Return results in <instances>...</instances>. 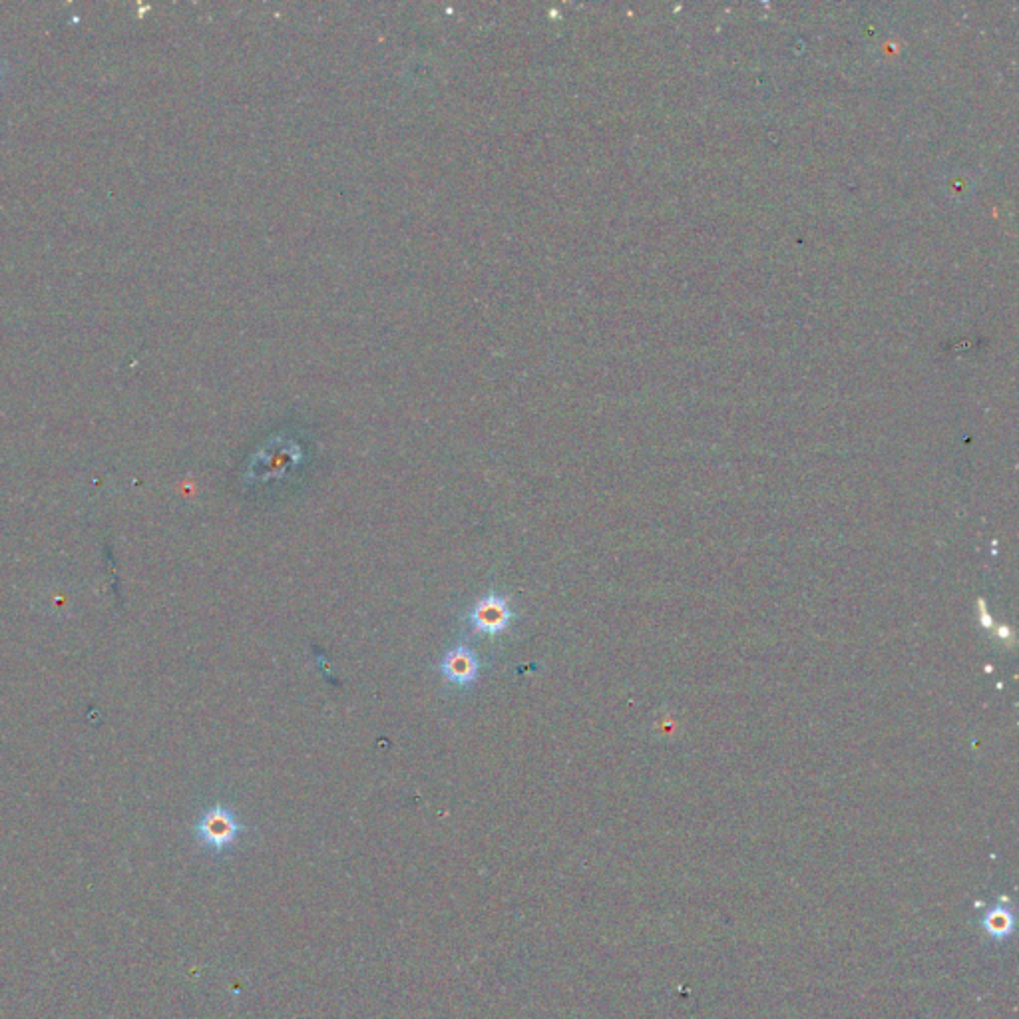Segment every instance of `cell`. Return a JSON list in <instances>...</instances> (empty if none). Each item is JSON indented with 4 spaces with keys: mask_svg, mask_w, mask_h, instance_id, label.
<instances>
[{
    "mask_svg": "<svg viewBox=\"0 0 1019 1019\" xmlns=\"http://www.w3.org/2000/svg\"><path fill=\"white\" fill-rule=\"evenodd\" d=\"M0 80H2V62H0Z\"/></svg>",
    "mask_w": 1019,
    "mask_h": 1019,
    "instance_id": "obj_5",
    "label": "cell"
},
{
    "mask_svg": "<svg viewBox=\"0 0 1019 1019\" xmlns=\"http://www.w3.org/2000/svg\"><path fill=\"white\" fill-rule=\"evenodd\" d=\"M245 826L237 820L235 813L223 805H215L204 811L196 824V836L207 850L221 854L229 850L243 834Z\"/></svg>",
    "mask_w": 1019,
    "mask_h": 1019,
    "instance_id": "obj_1",
    "label": "cell"
},
{
    "mask_svg": "<svg viewBox=\"0 0 1019 1019\" xmlns=\"http://www.w3.org/2000/svg\"><path fill=\"white\" fill-rule=\"evenodd\" d=\"M442 675L460 687H468L478 679L480 673V661L476 653L464 645L452 647L440 661Z\"/></svg>",
    "mask_w": 1019,
    "mask_h": 1019,
    "instance_id": "obj_3",
    "label": "cell"
},
{
    "mask_svg": "<svg viewBox=\"0 0 1019 1019\" xmlns=\"http://www.w3.org/2000/svg\"><path fill=\"white\" fill-rule=\"evenodd\" d=\"M514 621V612L508 606V600L498 594H488L480 598L468 613V623L474 631L484 635H500Z\"/></svg>",
    "mask_w": 1019,
    "mask_h": 1019,
    "instance_id": "obj_2",
    "label": "cell"
},
{
    "mask_svg": "<svg viewBox=\"0 0 1019 1019\" xmlns=\"http://www.w3.org/2000/svg\"><path fill=\"white\" fill-rule=\"evenodd\" d=\"M295 460H297V452H295V448L283 450V452L279 454V458H277V456H269V454H265V456H261V464H259V466H253V468H251V472H253V474H257V476H259V478H263V480H265V478H271V476H281V474H283V472H285V470H287V468H289Z\"/></svg>",
    "mask_w": 1019,
    "mask_h": 1019,
    "instance_id": "obj_4",
    "label": "cell"
}]
</instances>
